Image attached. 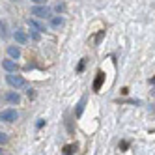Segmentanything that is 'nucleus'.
<instances>
[{
  "label": "nucleus",
  "instance_id": "nucleus-1",
  "mask_svg": "<svg viewBox=\"0 0 155 155\" xmlns=\"http://www.w3.org/2000/svg\"><path fill=\"white\" fill-rule=\"evenodd\" d=\"M6 82L12 86V88H15V90H17V88H23V86L26 84V81L23 79V77H21V75H15V73L6 75Z\"/></svg>",
  "mask_w": 155,
  "mask_h": 155
},
{
  "label": "nucleus",
  "instance_id": "nucleus-2",
  "mask_svg": "<svg viewBox=\"0 0 155 155\" xmlns=\"http://www.w3.org/2000/svg\"><path fill=\"white\" fill-rule=\"evenodd\" d=\"M32 15H36L38 19H51V9L47 6H34L32 8Z\"/></svg>",
  "mask_w": 155,
  "mask_h": 155
},
{
  "label": "nucleus",
  "instance_id": "nucleus-3",
  "mask_svg": "<svg viewBox=\"0 0 155 155\" xmlns=\"http://www.w3.org/2000/svg\"><path fill=\"white\" fill-rule=\"evenodd\" d=\"M17 118H19V114H17L15 108H6V110H2V112H0V120H2V121H8V124L15 121Z\"/></svg>",
  "mask_w": 155,
  "mask_h": 155
},
{
  "label": "nucleus",
  "instance_id": "nucleus-4",
  "mask_svg": "<svg viewBox=\"0 0 155 155\" xmlns=\"http://www.w3.org/2000/svg\"><path fill=\"white\" fill-rule=\"evenodd\" d=\"M4 101L9 103V105H19L21 103V95L17 92H6L4 94Z\"/></svg>",
  "mask_w": 155,
  "mask_h": 155
},
{
  "label": "nucleus",
  "instance_id": "nucleus-5",
  "mask_svg": "<svg viewBox=\"0 0 155 155\" xmlns=\"http://www.w3.org/2000/svg\"><path fill=\"white\" fill-rule=\"evenodd\" d=\"M103 81H105V73H103V71H97V77H95V81H94V92H99V90H101Z\"/></svg>",
  "mask_w": 155,
  "mask_h": 155
},
{
  "label": "nucleus",
  "instance_id": "nucleus-6",
  "mask_svg": "<svg viewBox=\"0 0 155 155\" xmlns=\"http://www.w3.org/2000/svg\"><path fill=\"white\" fill-rule=\"evenodd\" d=\"M13 38H15V41L19 43V45H25V43L28 41V36L25 34L23 30H15V32H13Z\"/></svg>",
  "mask_w": 155,
  "mask_h": 155
},
{
  "label": "nucleus",
  "instance_id": "nucleus-7",
  "mask_svg": "<svg viewBox=\"0 0 155 155\" xmlns=\"http://www.w3.org/2000/svg\"><path fill=\"white\" fill-rule=\"evenodd\" d=\"M2 68H4L8 73H15V69H17V64H15V60H12V58H9V60H4V62H2Z\"/></svg>",
  "mask_w": 155,
  "mask_h": 155
},
{
  "label": "nucleus",
  "instance_id": "nucleus-8",
  "mask_svg": "<svg viewBox=\"0 0 155 155\" xmlns=\"http://www.w3.org/2000/svg\"><path fill=\"white\" fill-rule=\"evenodd\" d=\"M64 26V17H51V28L52 30H60Z\"/></svg>",
  "mask_w": 155,
  "mask_h": 155
},
{
  "label": "nucleus",
  "instance_id": "nucleus-9",
  "mask_svg": "<svg viewBox=\"0 0 155 155\" xmlns=\"http://www.w3.org/2000/svg\"><path fill=\"white\" fill-rule=\"evenodd\" d=\"M0 38H2V39L9 38V28H8V23L4 19H0Z\"/></svg>",
  "mask_w": 155,
  "mask_h": 155
},
{
  "label": "nucleus",
  "instance_id": "nucleus-10",
  "mask_svg": "<svg viewBox=\"0 0 155 155\" xmlns=\"http://www.w3.org/2000/svg\"><path fill=\"white\" fill-rule=\"evenodd\" d=\"M8 54H9V58H12V60H17L19 56H21V49L15 45H12V47H8Z\"/></svg>",
  "mask_w": 155,
  "mask_h": 155
},
{
  "label": "nucleus",
  "instance_id": "nucleus-11",
  "mask_svg": "<svg viewBox=\"0 0 155 155\" xmlns=\"http://www.w3.org/2000/svg\"><path fill=\"white\" fill-rule=\"evenodd\" d=\"M28 26H30V28H34L36 32H43V30H45V26H43L41 23H38L36 19H28Z\"/></svg>",
  "mask_w": 155,
  "mask_h": 155
},
{
  "label": "nucleus",
  "instance_id": "nucleus-12",
  "mask_svg": "<svg viewBox=\"0 0 155 155\" xmlns=\"http://www.w3.org/2000/svg\"><path fill=\"white\" fill-rule=\"evenodd\" d=\"M84 107H86V97H82L81 101H79V107H77V112H75V116H77V118H81V116H82Z\"/></svg>",
  "mask_w": 155,
  "mask_h": 155
},
{
  "label": "nucleus",
  "instance_id": "nucleus-13",
  "mask_svg": "<svg viewBox=\"0 0 155 155\" xmlns=\"http://www.w3.org/2000/svg\"><path fill=\"white\" fill-rule=\"evenodd\" d=\"M75 150H77L75 144H69V146H65V148H64V155H73Z\"/></svg>",
  "mask_w": 155,
  "mask_h": 155
},
{
  "label": "nucleus",
  "instance_id": "nucleus-14",
  "mask_svg": "<svg viewBox=\"0 0 155 155\" xmlns=\"http://www.w3.org/2000/svg\"><path fill=\"white\" fill-rule=\"evenodd\" d=\"M6 142H8V135L0 131V144H6Z\"/></svg>",
  "mask_w": 155,
  "mask_h": 155
},
{
  "label": "nucleus",
  "instance_id": "nucleus-15",
  "mask_svg": "<svg viewBox=\"0 0 155 155\" xmlns=\"http://www.w3.org/2000/svg\"><path fill=\"white\" fill-rule=\"evenodd\" d=\"M32 2H34L36 6H45V4H47V0H32Z\"/></svg>",
  "mask_w": 155,
  "mask_h": 155
},
{
  "label": "nucleus",
  "instance_id": "nucleus-16",
  "mask_svg": "<svg viewBox=\"0 0 155 155\" xmlns=\"http://www.w3.org/2000/svg\"><path fill=\"white\" fill-rule=\"evenodd\" d=\"M54 9L60 13V12H64V9H65V6H64V4H56V8H54Z\"/></svg>",
  "mask_w": 155,
  "mask_h": 155
},
{
  "label": "nucleus",
  "instance_id": "nucleus-17",
  "mask_svg": "<svg viewBox=\"0 0 155 155\" xmlns=\"http://www.w3.org/2000/svg\"><path fill=\"white\" fill-rule=\"evenodd\" d=\"M84 64H86V60H82V62L79 64V68H77V71H79V73H81V71L84 69Z\"/></svg>",
  "mask_w": 155,
  "mask_h": 155
},
{
  "label": "nucleus",
  "instance_id": "nucleus-18",
  "mask_svg": "<svg viewBox=\"0 0 155 155\" xmlns=\"http://www.w3.org/2000/svg\"><path fill=\"white\" fill-rule=\"evenodd\" d=\"M151 84H155V77H153V79H151Z\"/></svg>",
  "mask_w": 155,
  "mask_h": 155
},
{
  "label": "nucleus",
  "instance_id": "nucleus-19",
  "mask_svg": "<svg viewBox=\"0 0 155 155\" xmlns=\"http://www.w3.org/2000/svg\"><path fill=\"white\" fill-rule=\"evenodd\" d=\"M0 155H2V150H0Z\"/></svg>",
  "mask_w": 155,
  "mask_h": 155
}]
</instances>
